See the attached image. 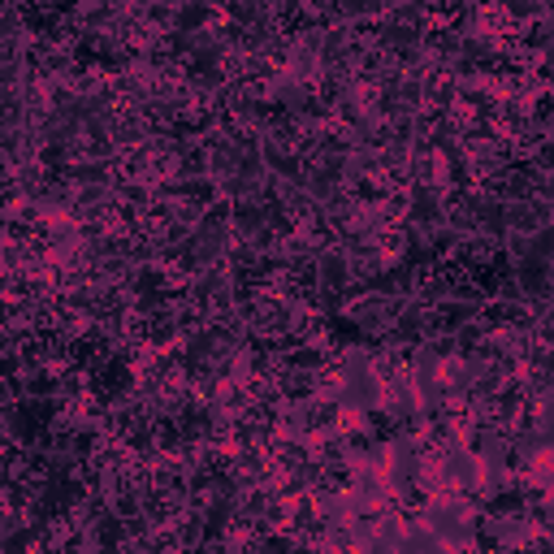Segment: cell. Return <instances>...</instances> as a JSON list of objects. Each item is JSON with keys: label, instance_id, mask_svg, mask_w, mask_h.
Wrapping results in <instances>:
<instances>
[{"label": "cell", "instance_id": "1", "mask_svg": "<svg viewBox=\"0 0 554 554\" xmlns=\"http://www.w3.org/2000/svg\"><path fill=\"white\" fill-rule=\"evenodd\" d=\"M386 13V0H334V18L342 22H364V18H381Z\"/></svg>", "mask_w": 554, "mask_h": 554}, {"label": "cell", "instance_id": "2", "mask_svg": "<svg viewBox=\"0 0 554 554\" xmlns=\"http://www.w3.org/2000/svg\"><path fill=\"white\" fill-rule=\"evenodd\" d=\"M282 364L290 368V373H316V368L325 364V347H316V342H303V347H290L286 355H282Z\"/></svg>", "mask_w": 554, "mask_h": 554}]
</instances>
